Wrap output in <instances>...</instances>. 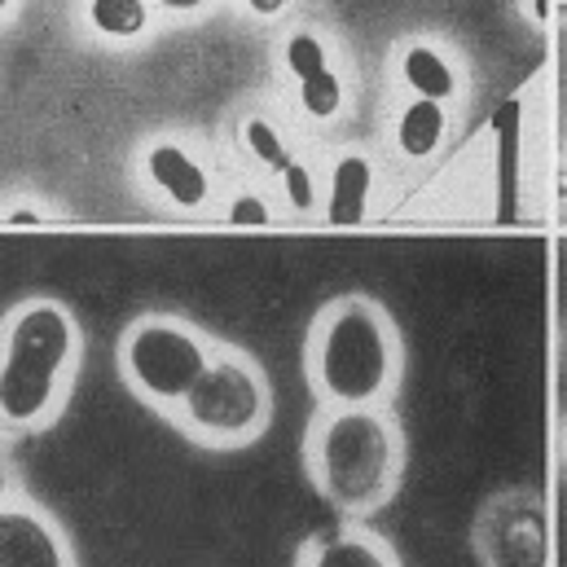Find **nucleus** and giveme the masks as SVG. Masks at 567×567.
Instances as JSON below:
<instances>
[{
    "instance_id": "f257e3e1",
    "label": "nucleus",
    "mask_w": 567,
    "mask_h": 567,
    "mask_svg": "<svg viewBox=\"0 0 567 567\" xmlns=\"http://www.w3.org/2000/svg\"><path fill=\"white\" fill-rule=\"evenodd\" d=\"M75 357V326L66 308L27 303L0 330V423L13 431L44 423L62 396V374Z\"/></svg>"
},
{
    "instance_id": "f03ea898",
    "label": "nucleus",
    "mask_w": 567,
    "mask_h": 567,
    "mask_svg": "<svg viewBox=\"0 0 567 567\" xmlns=\"http://www.w3.org/2000/svg\"><path fill=\"white\" fill-rule=\"evenodd\" d=\"M401 471L396 426L374 410H339L312 431V480L339 511H374Z\"/></svg>"
},
{
    "instance_id": "7ed1b4c3",
    "label": "nucleus",
    "mask_w": 567,
    "mask_h": 567,
    "mask_svg": "<svg viewBox=\"0 0 567 567\" xmlns=\"http://www.w3.org/2000/svg\"><path fill=\"white\" fill-rule=\"evenodd\" d=\"M317 388L343 410H365L392 379V343L374 308H339L317 339Z\"/></svg>"
},
{
    "instance_id": "20e7f679",
    "label": "nucleus",
    "mask_w": 567,
    "mask_h": 567,
    "mask_svg": "<svg viewBox=\"0 0 567 567\" xmlns=\"http://www.w3.org/2000/svg\"><path fill=\"white\" fill-rule=\"evenodd\" d=\"M181 410L189 431L207 435L212 444H234L256 435L265 423V388L243 361H212Z\"/></svg>"
},
{
    "instance_id": "39448f33",
    "label": "nucleus",
    "mask_w": 567,
    "mask_h": 567,
    "mask_svg": "<svg viewBox=\"0 0 567 567\" xmlns=\"http://www.w3.org/2000/svg\"><path fill=\"white\" fill-rule=\"evenodd\" d=\"M124 365L128 379L154 401H185L194 383L207 374V352L203 343L176 326V321H142L128 343H124Z\"/></svg>"
},
{
    "instance_id": "423d86ee",
    "label": "nucleus",
    "mask_w": 567,
    "mask_h": 567,
    "mask_svg": "<svg viewBox=\"0 0 567 567\" xmlns=\"http://www.w3.org/2000/svg\"><path fill=\"white\" fill-rule=\"evenodd\" d=\"M0 567H75L62 528L35 506L9 497L0 506Z\"/></svg>"
},
{
    "instance_id": "0eeeda50",
    "label": "nucleus",
    "mask_w": 567,
    "mask_h": 567,
    "mask_svg": "<svg viewBox=\"0 0 567 567\" xmlns=\"http://www.w3.org/2000/svg\"><path fill=\"white\" fill-rule=\"evenodd\" d=\"M145 172H150V181L176 203V207H203V198H207V172L181 150V145H154L150 154H145Z\"/></svg>"
},
{
    "instance_id": "6e6552de",
    "label": "nucleus",
    "mask_w": 567,
    "mask_h": 567,
    "mask_svg": "<svg viewBox=\"0 0 567 567\" xmlns=\"http://www.w3.org/2000/svg\"><path fill=\"white\" fill-rule=\"evenodd\" d=\"M299 567H401L396 555L361 533V528H343V533H330V537H317L308 550H303V564Z\"/></svg>"
},
{
    "instance_id": "1a4fd4ad",
    "label": "nucleus",
    "mask_w": 567,
    "mask_h": 567,
    "mask_svg": "<svg viewBox=\"0 0 567 567\" xmlns=\"http://www.w3.org/2000/svg\"><path fill=\"white\" fill-rule=\"evenodd\" d=\"M370 185H374L370 158H361V154L339 158V163H334V176H330V203H326V220H330V225H357V220H365Z\"/></svg>"
},
{
    "instance_id": "9d476101",
    "label": "nucleus",
    "mask_w": 567,
    "mask_h": 567,
    "mask_svg": "<svg viewBox=\"0 0 567 567\" xmlns=\"http://www.w3.org/2000/svg\"><path fill=\"white\" fill-rule=\"evenodd\" d=\"M401 75H405V84H410L419 97H426V102H444V97L457 89L449 62H444L435 49H426V44H414V49L405 53Z\"/></svg>"
},
{
    "instance_id": "9b49d317",
    "label": "nucleus",
    "mask_w": 567,
    "mask_h": 567,
    "mask_svg": "<svg viewBox=\"0 0 567 567\" xmlns=\"http://www.w3.org/2000/svg\"><path fill=\"white\" fill-rule=\"evenodd\" d=\"M440 137H444V111H440V102H426V97H419L396 124V145L410 158H426L440 145Z\"/></svg>"
},
{
    "instance_id": "f8f14e48",
    "label": "nucleus",
    "mask_w": 567,
    "mask_h": 567,
    "mask_svg": "<svg viewBox=\"0 0 567 567\" xmlns=\"http://www.w3.org/2000/svg\"><path fill=\"white\" fill-rule=\"evenodd\" d=\"M93 22L106 35H137L145 27L142 0H93Z\"/></svg>"
},
{
    "instance_id": "ddd939ff",
    "label": "nucleus",
    "mask_w": 567,
    "mask_h": 567,
    "mask_svg": "<svg viewBox=\"0 0 567 567\" xmlns=\"http://www.w3.org/2000/svg\"><path fill=\"white\" fill-rule=\"evenodd\" d=\"M299 102H303V111L312 120H330L339 111V102H343V89H339L334 71H321L312 80H299Z\"/></svg>"
},
{
    "instance_id": "4468645a",
    "label": "nucleus",
    "mask_w": 567,
    "mask_h": 567,
    "mask_svg": "<svg viewBox=\"0 0 567 567\" xmlns=\"http://www.w3.org/2000/svg\"><path fill=\"white\" fill-rule=\"evenodd\" d=\"M286 66H290L299 80H312V75L330 71V66H326V49H321V40L308 35V31H299V35L286 40Z\"/></svg>"
},
{
    "instance_id": "2eb2a0df",
    "label": "nucleus",
    "mask_w": 567,
    "mask_h": 567,
    "mask_svg": "<svg viewBox=\"0 0 567 567\" xmlns=\"http://www.w3.org/2000/svg\"><path fill=\"white\" fill-rule=\"evenodd\" d=\"M243 137H247V145H251V154H256V158H260L265 167H274V172H282V176H286V167H290L295 158L286 154L282 137H278V133H274V128H269L265 120H251Z\"/></svg>"
},
{
    "instance_id": "dca6fc26",
    "label": "nucleus",
    "mask_w": 567,
    "mask_h": 567,
    "mask_svg": "<svg viewBox=\"0 0 567 567\" xmlns=\"http://www.w3.org/2000/svg\"><path fill=\"white\" fill-rule=\"evenodd\" d=\"M286 194H290V207H299V212L312 207V176H308L303 163H290L286 167Z\"/></svg>"
},
{
    "instance_id": "f3484780",
    "label": "nucleus",
    "mask_w": 567,
    "mask_h": 567,
    "mask_svg": "<svg viewBox=\"0 0 567 567\" xmlns=\"http://www.w3.org/2000/svg\"><path fill=\"white\" fill-rule=\"evenodd\" d=\"M229 220H234V225H269V207H265L260 198L243 194V198H234V207H229Z\"/></svg>"
},
{
    "instance_id": "a211bd4d",
    "label": "nucleus",
    "mask_w": 567,
    "mask_h": 567,
    "mask_svg": "<svg viewBox=\"0 0 567 567\" xmlns=\"http://www.w3.org/2000/svg\"><path fill=\"white\" fill-rule=\"evenodd\" d=\"M282 4L286 0H251V9H256V13H278Z\"/></svg>"
},
{
    "instance_id": "6ab92c4d",
    "label": "nucleus",
    "mask_w": 567,
    "mask_h": 567,
    "mask_svg": "<svg viewBox=\"0 0 567 567\" xmlns=\"http://www.w3.org/2000/svg\"><path fill=\"white\" fill-rule=\"evenodd\" d=\"M9 225H40V216H35V212H13Z\"/></svg>"
},
{
    "instance_id": "aec40b11",
    "label": "nucleus",
    "mask_w": 567,
    "mask_h": 567,
    "mask_svg": "<svg viewBox=\"0 0 567 567\" xmlns=\"http://www.w3.org/2000/svg\"><path fill=\"white\" fill-rule=\"evenodd\" d=\"M167 9H194V4H203V0H163Z\"/></svg>"
},
{
    "instance_id": "412c9836",
    "label": "nucleus",
    "mask_w": 567,
    "mask_h": 567,
    "mask_svg": "<svg viewBox=\"0 0 567 567\" xmlns=\"http://www.w3.org/2000/svg\"><path fill=\"white\" fill-rule=\"evenodd\" d=\"M9 502V480H4V462H0V506Z\"/></svg>"
},
{
    "instance_id": "4be33fe9",
    "label": "nucleus",
    "mask_w": 567,
    "mask_h": 567,
    "mask_svg": "<svg viewBox=\"0 0 567 567\" xmlns=\"http://www.w3.org/2000/svg\"><path fill=\"white\" fill-rule=\"evenodd\" d=\"M0 9H4V0H0Z\"/></svg>"
}]
</instances>
